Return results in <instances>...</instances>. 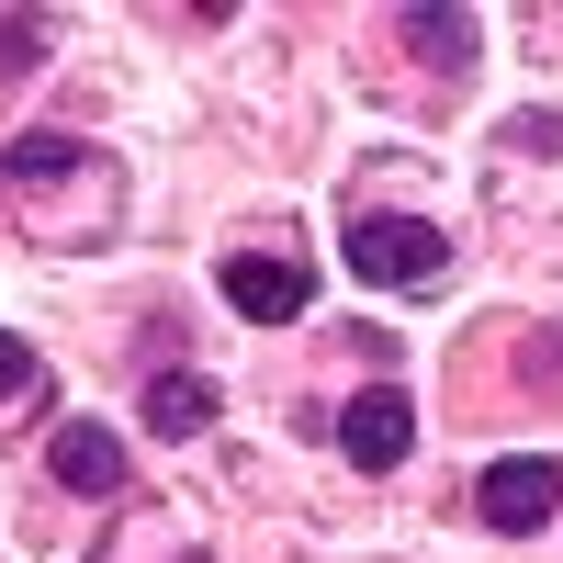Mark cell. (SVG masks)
<instances>
[{
    "label": "cell",
    "mask_w": 563,
    "mask_h": 563,
    "mask_svg": "<svg viewBox=\"0 0 563 563\" xmlns=\"http://www.w3.org/2000/svg\"><path fill=\"white\" fill-rule=\"evenodd\" d=\"M339 260H350L361 282H440V271H451L440 225H417V214H361L350 238H339Z\"/></svg>",
    "instance_id": "6da1fadb"
},
{
    "label": "cell",
    "mask_w": 563,
    "mask_h": 563,
    "mask_svg": "<svg viewBox=\"0 0 563 563\" xmlns=\"http://www.w3.org/2000/svg\"><path fill=\"white\" fill-rule=\"evenodd\" d=\"M339 451L361 462V474H395V462L417 451V406H406V384H361V395L339 406Z\"/></svg>",
    "instance_id": "7a4b0ae2"
},
{
    "label": "cell",
    "mask_w": 563,
    "mask_h": 563,
    "mask_svg": "<svg viewBox=\"0 0 563 563\" xmlns=\"http://www.w3.org/2000/svg\"><path fill=\"white\" fill-rule=\"evenodd\" d=\"M474 507H485V530H541L552 507H563V462H485L474 474Z\"/></svg>",
    "instance_id": "3957f363"
},
{
    "label": "cell",
    "mask_w": 563,
    "mask_h": 563,
    "mask_svg": "<svg viewBox=\"0 0 563 563\" xmlns=\"http://www.w3.org/2000/svg\"><path fill=\"white\" fill-rule=\"evenodd\" d=\"M45 474H57L68 496H113L124 485V440L102 429V417H68V429L45 440Z\"/></svg>",
    "instance_id": "277c9868"
},
{
    "label": "cell",
    "mask_w": 563,
    "mask_h": 563,
    "mask_svg": "<svg viewBox=\"0 0 563 563\" xmlns=\"http://www.w3.org/2000/svg\"><path fill=\"white\" fill-rule=\"evenodd\" d=\"M305 294H316V282L294 260H225V305H238V316H305Z\"/></svg>",
    "instance_id": "5b68a950"
},
{
    "label": "cell",
    "mask_w": 563,
    "mask_h": 563,
    "mask_svg": "<svg viewBox=\"0 0 563 563\" xmlns=\"http://www.w3.org/2000/svg\"><path fill=\"white\" fill-rule=\"evenodd\" d=\"M147 429L158 440H203L214 429V384H203V372H158V384H147Z\"/></svg>",
    "instance_id": "8992f818"
},
{
    "label": "cell",
    "mask_w": 563,
    "mask_h": 563,
    "mask_svg": "<svg viewBox=\"0 0 563 563\" xmlns=\"http://www.w3.org/2000/svg\"><path fill=\"white\" fill-rule=\"evenodd\" d=\"M406 34L429 45L440 68H462V57H474V12H406Z\"/></svg>",
    "instance_id": "52a82bcc"
},
{
    "label": "cell",
    "mask_w": 563,
    "mask_h": 563,
    "mask_svg": "<svg viewBox=\"0 0 563 563\" xmlns=\"http://www.w3.org/2000/svg\"><path fill=\"white\" fill-rule=\"evenodd\" d=\"M57 169H79L68 135H23V147H12V180H57Z\"/></svg>",
    "instance_id": "ba28073f"
},
{
    "label": "cell",
    "mask_w": 563,
    "mask_h": 563,
    "mask_svg": "<svg viewBox=\"0 0 563 563\" xmlns=\"http://www.w3.org/2000/svg\"><path fill=\"white\" fill-rule=\"evenodd\" d=\"M45 384V361H34V339H12V327H0V395H34Z\"/></svg>",
    "instance_id": "9c48e42d"
},
{
    "label": "cell",
    "mask_w": 563,
    "mask_h": 563,
    "mask_svg": "<svg viewBox=\"0 0 563 563\" xmlns=\"http://www.w3.org/2000/svg\"><path fill=\"white\" fill-rule=\"evenodd\" d=\"M45 57V23L34 12H0V68H34Z\"/></svg>",
    "instance_id": "30bf717a"
},
{
    "label": "cell",
    "mask_w": 563,
    "mask_h": 563,
    "mask_svg": "<svg viewBox=\"0 0 563 563\" xmlns=\"http://www.w3.org/2000/svg\"><path fill=\"white\" fill-rule=\"evenodd\" d=\"M507 135H519V147H541V158H552V147H563V113H519Z\"/></svg>",
    "instance_id": "8fae6325"
}]
</instances>
